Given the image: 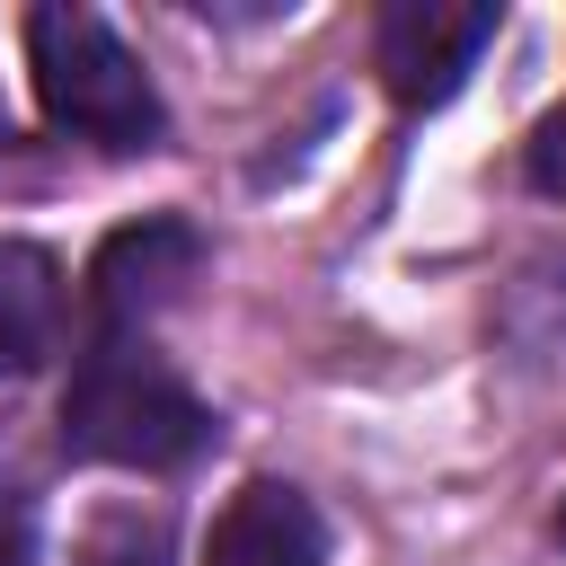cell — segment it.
Masks as SVG:
<instances>
[{
    "instance_id": "5b68a950",
    "label": "cell",
    "mask_w": 566,
    "mask_h": 566,
    "mask_svg": "<svg viewBox=\"0 0 566 566\" xmlns=\"http://www.w3.org/2000/svg\"><path fill=\"white\" fill-rule=\"evenodd\" d=\"M203 566H327V531H318V513H310L301 486L248 478L221 504V522L203 539Z\"/></svg>"
},
{
    "instance_id": "8992f818",
    "label": "cell",
    "mask_w": 566,
    "mask_h": 566,
    "mask_svg": "<svg viewBox=\"0 0 566 566\" xmlns=\"http://www.w3.org/2000/svg\"><path fill=\"white\" fill-rule=\"evenodd\" d=\"M62 318V265L35 239H0V380H18Z\"/></svg>"
},
{
    "instance_id": "7a4b0ae2",
    "label": "cell",
    "mask_w": 566,
    "mask_h": 566,
    "mask_svg": "<svg viewBox=\"0 0 566 566\" xmlns=\"http://www.w3.org/2000/svg\"><path fill=\"white\" fill-rule=\"evenodd\" d=\"M27 71L35 106L53 133L97 142V150H150L168 133V106L142 71V53L97 18V9H27Z\"/></svg>"
},
{
    "instance_id": "ba28073f",
    "label": "cell",
    "mask_w": 566,
    "mask_h": 566,
    "mask_svg": "<svg viewBox=\"0 0 566 566\" xmlns=\"http://www.w3.org/2000/svg\"><path fill=\"white\" fill-rule=\"evenodd\" d=\"M531 186L539 195H566V106L539 115V133H531Z\"/></svg>"
},
{
    "instance_id": "9c48e42d",
    "label": "cell",
    "mask_w": 566,
    "mask_h": 566,
    "mask_svg": "<svg viewBox=\"0 0 566 566\" xmlns=\"http://www.w3.org/2000/svg\"><path fill=\"white\" fill-rule=\"evenodd\" d=\"M557 539H566V504H557Z\"/></svg>"
},
{
    "instance_id": "52a82bcc",
    "label": "cell",
    "mask_w": 566,
    "mask_h": 566,
    "mask_svg": "<svg viewBox=\"0 0 566 566\" xmlns=\"http://www.w3.org/2000/svg\"><path fill=\"white\" fill-rule=\"evenodd\" d=\"M71 566H168V522L142 504H97Z\"/></svg>"
},
{
    "instance_id": "6da1fadb",
    "label": "cell",
    "mask_w": 566,
    "mask_h": 566,
    "mask_svg": "<svg viewBox=\"0 0 566 566\" xmlns=\"http://www.w3.org/2000/svg\"><path fill=\"white\" fill-rule=\"evenodd\" d=\"M212 442V407L142 327H97L62 389V451L106 469H177Z\"/></svg>"
},
{
    "instance_id": "277c9868",
    "label": "cell",
    "mask_w": 566,
    "mask_h": 566,
    "mask_svg": "<svg viewBox=\"0 0 566 566\" xmlns=\"http://www.w3.org/2000/svg\"><path fill=\"white\" fill-rule=\"evenodd\" d=\"M195 265H203V239H195L186 221H133V230H115V239L97 248V265H88L97 327H142V318H159V310L195 283Z\"/></svg>"
},
{
    "instance_id": "3957f363",
    "label": "cell",
    "mask_w": 566,
    "mask_h": 566,
    "mask_svg": "<svg viewBox=\"0 0 566 566\" xmlns=\"http://www.w3.org/2000/svg\"><path fill=\"white\" fill-rule=\"evenodd\" d=\"M495 27H504L495 0H398L380 18V80H389V97L398 106H442L478 71Z\"/></svg>"
}]
</instances>
